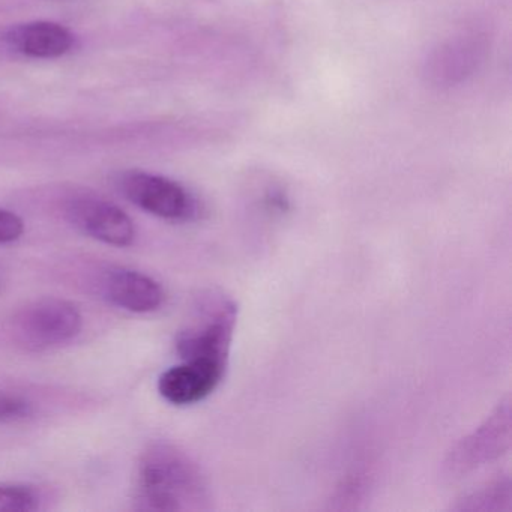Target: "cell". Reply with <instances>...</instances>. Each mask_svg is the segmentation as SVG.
<instances>
[{
  "label": "cell",
  "mask_w": 512,
  "mask_h": 512,
  "mask_svg": "<svg viewBox=\"0 0 512 512\" xmlns=\"http://www.w3.org/2000/svg\"><path fill=\"white\" fill-rule=\"evenodd\" d=\"M137 508L143 511L203 509L208 488L199 466L176 446L157 443L140 460Z\"/></svg>",
  "instance_id": "6da1fadb"
},
{
  "label": "cell",
  "mask_w": 512,
  "mask_h": 512,
  "mask_svg": "<svg viewBox=\"0 0 512 512\" xmlns=\"http://www.w3.org/2000/svg\"><path fill=\"white\" fill-rule=\"evenodd\" d=\"M238 323V305L224 295L203 298L193 325L179 332L176 350L182 361H205L226 367Z\"/></svg>",
  "instance_id": "7a4b0ae2"
},
{
  "label": "cell",
  "mask_w": 512,
  "mask_h": 512,
  "mask_svg": "<svg viewBox=\"0 0 512 512\" xmlns=\"http://www.w3.org/2000/svg\"><path fill=\"white\" fill-rule=\"evenodd\" d=\"M511 445L512 406L511 398L506 397L482 424L452 446L443 460V478L460 481L499 460L511 449Z\"/></svg>",
  "instance_id": "3957f363"
},
{
  "label": "cell",
  "mask_w": 512,
  "mask_h": 512,
  "mask_svg": "<svg viewBox=\"0 0 512 512\" xmlns=\"http://www.w3.org/2000/svg\"><path fill=\"white\" fill-rule=\"evenodd\" d=\"M82 328L83 317L76 305L55 298L26 305L13 320L14 337L31 350L52 349L70 343Z\"/></svg>",
  "instance_id": "277c9868"
},
{
  "label": "cell",
  "mask_w": 512,
  "mask_h": 512,
  "mask_svg": "<svg viewBox=\"0 0 512 512\" xmlns=\"http://www.w3.org/2000/svg\"><path fill=\"white\" fill-rule=\"evenodd\" d=\"M119 191L148 214L169 221H193L202 214L199 200L178 182L140 170L119 175Z\"/></svg>",
  "instance_id": "5b68a950"
},
{
  "label": "cell",
  "mask_w": 512,
  "mask_h": 512,
  "mask_svg": "<svg viewBox=\"0 0 512 512\" xmlns=\"http://www.w3.org/2000/svg\"><path fill=\"white\" fill-rule=\"evenodd\" d=\"M76 229L113 247H128L136 239L133 220L118 206L94 196H76L65 208Z\"/></svg>",
  "instance_id": "8992f818"
},
{
  "label": "cell",
  "mask_w": 512,
  "mask_h": 512,
  "mask_svg": "<svg viewBox=\"0 0 512 512\" xmlns=\"http://www.w3.org/2000/svg\"><path fill=\"white\" fill-rule=\"evenodd\" d=\"M226 367L205 361H184L161 374L158 391L175 406H188L205 400L226 376Z\"/></svg>",
  "instance_id": "52a82bcc"
},
{
  "label": "cell",
  "mask_w": 512,
  "mask_h": 512,
  "mask_svg": "<svg viewBox=\"0 0 512 512\" xmlns=\"http://www.w3.org/2000/svg\"><path fill=\"white\" fill-rule=\"evenodd\" d=\"M104 296L131 313H152L163 305V287L148 275L131 269H113L103 280Z\"/></svg>",
  "instance_id": "ba28073f"
},
{
  "label": "cell",
  "mask_w": 512,
  "mask_h": 512,
  "mask_svg": "<svg viewBox=\"0 0 512 512\" xmlns=\"http://www.w3.org/2000/svg\"><path fill=\"white\" fill-rule=\"evenodd\" d=\"M5 40L14 52L34 59L61 58L74 46V35L65 26L52 22L16 26Z\"/></svg>",
  "instance_id": "9c48e42d"
},
{
  "label": "cell",
  "mask_w": 512,
  "mask_h": 512,
  "mask_svg": "<svg viewBox=\"0 0 512 512\" xmlns=\"http://www.w3.org/2000/svg\"><path fill=\"white\" fill-rule=\"evenodd\" d=\"M466 40L454 41L440 49L431 62V76L436 82L454 83L467 74L472 73L481 55V41L475 37H464Z\"/></svg>",
  "instance_id": "30bf717a"
},
{
  "label": "cell",
  "mask_w": 512,
  "mask_h": 512,
  "mask_svg": "<svg viewBox=\"0 0 512 512\" xmlns=\"http://www.w3.org/2000/svg\"><path fill=\"white\" fill-rule=\"evenodd\" d=\"M512 508L511 476L502 475L464 494L452 509L460 512H509Z\"/></svg>",
  "instance_id": "8fae6325"
},
{
  "label": "cell",
  "mask_w": 512,
  "mask_h": 512,
  "mask_svg": "<svg viewBox=\"0 0 512 512\" xmlns=\"http://www.w3.org/2000/svg\"><path fill=\"white\" fill-rule=\"evenodd\" d=\"M41 497L25 484H0V512H32L40 509Z\"/></svg>",
  "instance_id": "7c38bea8"
},
{
  "label": "cell",
  "mask_w": 512,
  "mask_h": 512,
  "mask_svg": "<svg viewBox=\"0 0 512 512\" xmlns=\"http://www.w3.org/2000/svg\"><path fill=\"white\" fill-rule=\"evenodd\" d=\"M34 412V404L26 398L0 392V422L11 424V422L26 421L34 415Z\"/></svg>",
  "instance_id": "4fadbf2b"
},
{
  "label": "cell",
  "mask_w": 512,
  "mask_h": 512,
  "mask_svg": "<svg viewBox=\"0 0 512 512\" xmlns=\"http://www.w3.org/2000/svg\"><path fill=\"white\" fill-rule=\"evenodd\" d=\"M25 232L22 218L7 209H0V245L17 241Z\"/></svg>",
  "instance_id": "5bb4252c"
}]
</instances>
